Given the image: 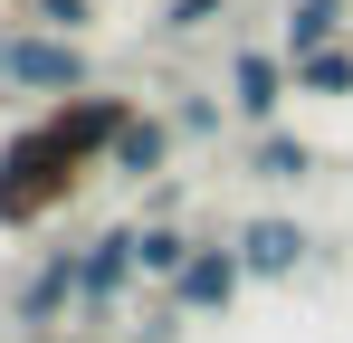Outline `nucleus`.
<instances>
[{
    "label": "nucleus",
    "instance_id": "nucleus-15",
    "mask_svg": "<svg viewBox=\"0 0 353 343\" xmlns=\"http://www.w3.org/2000/svg\"><path fill=\"white\" fill-rule=\"evenodd\" d=\"M29 19H39V29H58V39H86L96 0H29Z\"/></svg>",
    "mask_w": 353,
    "mask_h": 343
},
{
    "label": "nucleus",
    "instance_id": "nucleus-16",
    "mask_svg": "<svg viewBox=\"0 0 353 343\" xmlns=\"http://www.w3.org/2000/svg\"><path fill=\"white\" fill-rule=\"evenodd\" d=\"M172 134L210 143V134H220V105H210V96H181V105H172Z\"/></svg>",
    "mask_w": 353,
    "mask_h": 343
},
{
    "label": "nucleus",
    "instance_id": "nucleus-14",
    "mask_svg": "<svg viewBox=\"0 0 353 343\" xmlns=\"http://www.w3.org/2000/svg\"><path fill=\"white\" fill-rule=\"evenodd\" d=\"M210 19H230V0H163V19H153V29H163V39H201Z\"/></svg>",
    "mask_w": 353,
    "mask_h": 343
},
{
    "label": "nucleus",
    "instance_id": "nucleus-11",
    "mask_svg": "<svg viewBox=\"0 0 353 343\" xmlns=\"http://www.w3.org/2000/svg\"><path fill=\"white\" fill-rule=\"evenodd\" d=\"M134 238H143V277H153V286H172L181 267L201 258V238H191V229H172V220H134Z\"/></svg>",
    "mask_w": 353,
    "mask_h": 343
},
{
    "label": "nucleus",
    "instance_id": "nucleus-9",
    "mask_svg": "<svg viewBox=\"0 0 353 343\" xmlns=\"http://www.w3.org/2000/svg\"><path fill=\"white\" fill-rule=\"evenodd\" d=\"M163 163H172V114H134L105 172H124V181H163Z\"/></svg>",
    "mask_w": 353,
    "mask_h": 343
},
{
    "label": "nucleus",
    "instance_id": "nucleus-12",
    "mask_svg": "<svg viewBox=\"0 0 353 343\" xmlns=\"http://www.w3.org/2000/svg\"><path fill=\"white\" fill-rule=\"evenodd\" d=\"M305 172H315V143H305V134H277V124H268V134L248 143V181H305Z\"/></svg>",
    "mask_w": 353,
    "mask_h": 343
},
{
    "label": "nucleus",
    "instance_id": "nucleus-10",
    "mask_svg": "<svg viewBox=\"0 0 353 343\" xmlns=\"http://www.w3.org/2000/svg\"><path fill=\"white\" fill-rule=\"evenodd\" d=\"M344 48V0H287V57Z\"/></svg>",
    "mask_w": 353,
    "mask_h": 343
},
{
    "label": "nucleus",
    "instance_id": "nucleus-7",
    "mask_svg": "<svg viewBox=\"0 0 353 343\" xmlns=\"http://www.w3.org/2000/svg\"><path fill=\"white\" fill-rule=\"evenodd\" d=\"M296 96V67L277 48H239L230 57V105L248 114V124H277V105Z\"/></svg>",
    "mask_w": 353,
    "mask_h": 343
},
{
    "label": "nucleus",
    "instance_id": "nucleus-2",
    "mask_svg": "<svg viewBox=\"0 0 353 343\" xmlns=\"http://www.w3.org/2000/svg\"><path fill=\"white\" fill-rule=\"evenodd\" d=\"M77 258H86V248H48V258L19 277L10 315H19V324H39V334H48L58 315H86V267H77Z\"/></svg>",
    "mask_w": 353,
    "mask_h": 343
},
{
    "label": "nucleus",
    "instance_id": "nucleus-4",
    "mask_svg": "<svg viewBox=\"0 0 353 343\" xmlns=\"http://www.w3.org/2000/svg\"><path fill=\"white\" fill-rule=\"evenodd\" d=\"M48 124H58L67 143H77L86 163L105 172V163H115V143H124V124H134V105H124V96H96V86H86V96H58V105H48Z\"/></svg>",
    "mask_w": 353,
    "mask_h": 343
},
{
    "label": "nucleus",
    "instance_id": "nucleus-8",
    "mask_svg": "<svg viewBox=\"0 0 353 343\" xmlns=\"http://www.w3.org/2000/svg\"><path fill=\"white\" fill-rule=\"evenodd\" d=\"M305 248H315V238H305V229L296 220H248L239 229V258H248V277H296V267H305Z\"/></svg>",
    "mask_w": 353,
    "mask_h": 343
},
{
    "label": "nucleus",
    "instance_id": "nucleus-13",
    "mask_svg": "<svg viewBox=\"0 0 353 343\" xmlns=\"http://www.w3.org/2000/svg\"><path fill=\"white\" fill-rule=\"evenodd\" d=\"M287 67H296V96H353V48H315Z\"/></svg>",
    "mask_w": 353,
    "mask_h": 343
},
{
    "label": "nucleus",
    "instance_id": "nucleus-17",
    "mask_svg": "<svg viewBox=\"0 0 353 343\" xmlns=\"http://www.w3.org/2000/svg\"><path fill=\"white\" fill-rule=\"evenodd\" d=\"M10 48H19V39H10V29H0V86H10Z\"/></svg>",
    "mask_w": 353,
    "mask_h": 343
},
{
    "label": "nucleus",
    "instance_id": "nucleus-5",
    "mask_svg": "<svg viewBox=\"0 0 353 343\" xmlns=\"http://www.w3.org/2000/svg\"><path fill=\"white\" fill-rule=\"evenodd\" d=\"M239 286H248V258H239V248H220V238H201V258L172 277V305H181V315H230Z\"/></svg>",
    "mask_w": 353,
    "mask_h": 343
},
{
    "label": "nucleus",
    "instance_id": "nucleus-3",
    "mask_svg": "<svg viewBox=\"0 0 353 343\" xmlns=\"http://www.w3.org/2000/svg\"><path fill=\"white\" fill-rule=\"evenodd\" d=\"M10 86H29V96H86V48L58 39V29H29L10 48Z\"/></svg>",
    "mask_w": 353,
    "mask_h": 343
},
{
    "label": "nucleus",
    "instance_id": "nucleus-1",
    "mask_svg": "<svg viewBox=\"0 0 353 343\" xmlns=\"http://www.w3.org/2000/svg\"><path fill=\"white\" fill-rule=\"evenodd\" d=\"M86 172H96V163L67 143L48 114H39V124H19V134L0 143V229H39L48 210H67Z\"/></svg>",
    "mask_w": 353,
    "mask_h": 343
},
{
    "label": "nucleus",
    "instance_id": "nucleus-6",
    "mask_svg": "<svg viewBox=\"0 0 353 343\" xmlns=\"http://www.w3.org/2000/svg\"><path fill=\"white\" fill-rule=\"evenodd\" d=\"M77 267H86V315H115L124 286L143 277V238H134V229H105V238H86Z\"/></svg>",
    "mask_w": 353,
    "mask_h": 343
}]
</instances>
